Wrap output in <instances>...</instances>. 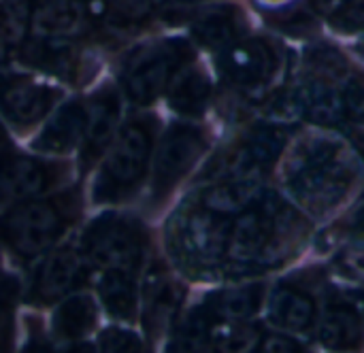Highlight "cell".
Returning a JSON list of instances; mask_svg holds the SVG:
<instances>
[{"mask_svg":"<svg viewBox=\"0 0 364 353\" xmlns=\"http://www.w3.org/2000/svg\"><path fill=\"white\" fill-rule=\"evenodd\" d=\"M343 119L364 126V79L360 75H346L341 83Z\"/></svg>","mask_w":364,"mask_h":353,"instance_id":"obj_29","label":"cell"},{"mask_svg":"<svg viewBox=\"0 0 364 353\" xmlns=\"http://www.w3.org/2000/svg\"><path fill=\"white\" fill-rule=\"evenodd\" d=\"M354 143H356V147H358V151H360V156L364 158V126L363 130L354 136Z\"/></svg>","mask_w":364,"mask_h":353,"instance_id":"obj_39","label":"cell"},{"mask_svg":"<svg viewBox=\"0 0 364 353\" xmlns=\"http://www.w3.org/2000/svg\"><path fill=\"white\" fill-rule=\"evenodd\" d=\"M87 124V109L79 102L64 104L43 128L34 147L45 153H64L68 151L79 139H83Z\"/></svg>","mask_w":364,"mask_h":353,"instance_id":"obj_18","label":"cell"},{"mask_svg":"<svg viewBox=\"0 0 364 353\" xmlns=\"http://www.w3.org/2000/svg\"><path fill=\"white\" fill-rule=\"evenodd\" d=\"M117 121H119L117 94L111 89L96 94L87 111V124L83 132V151H81L83 168L94 164L102 156V151L111 145L117 130Z\"/></svg>","mask_w":364,"mask_h":353,"instance_id":"obj_13","label":"cell"},{"mask_svg":"<svg viewBox=\"0 0 364 353\" xmlns=\"http://www.w3.org/2000/svg\"><path fill=\"white\" fill-rule=\"evenodd\" d=\"M348 234L358 245H364V202L352 213V217L348 219Z\"/></svg>","mask_w":364,"mask_h":353,"instance_id":"obj_35","label":"cell"},{"mask_svg":"<svg viewBox=\"0 0 364 353\" xmlns=\"http://www.w3.org/2000/svg\"><path fill=\"white\" fill-rule=\"evenodd\" d=\"M21 60L55 77H73L79 68L77 47L62 36H36L21 49Z\"/></svg>","mask_w":364,"mask_h":353,"instance_id":"obj_16","label":"cell"},{"mask_svg":"<svg viewBox=\"0 0 364 353\" xmlns=\"http://www.w3.org/2000/svg\"><path fill=\"white\" fill-rule=\"evenodd\" d=\"M356 175V164L339 141L314 139L294 156L288 188L303 207L326 213L352 190Z\"/></svg>","mask_w":364,"mask_h":353,"instance_id":"obj_2","label":"cell"},{"mask_svg":"<svg viewBox=\"0 0 364 353\" xmlns=\"http://www.w3.org/2000/svg\"><path fill=\"white\" fill-rule=\"evenodd\" d=\"M207 136L198 126L175 124L162 139L154 162V196H166L203 158Z\"/></svg>","mask_w":364,"mask_h":353,"instance_id":"obj_7","label":"cell"},{"mask_svg":"<svg viewBox=\"0 0 364 353\" xmlns=\"http://www.w3.org/2000/svg\"><path fill=\"white\" fill-rule=\"evenodd\" d=\"M28 23V9L23 0H0V28L9 43H19Z\"/></svg>","mask_w":364,"mask_h":353,"instance_id":"obj_30","label":"cell"},{"mask_svg":"<svg viewBox=\"0 0 364 353\" xmlns=\"http://www.w3.org/2000/svg\"><path fill=\"white\" fill-rule=\"evenodd\" d=\"M30 26L38 36L70 38L85 28V9L81 0H38Z\"/></svg>","mask_w":364,"mask_h":353,"instance_id":"obj_17","label":"cell"},{"mask_svg":"<svg viewBox=\"0 0 364 353\" xmlns=\"http://www.w3.org/2000/svg\"><path fill=\"white\" fill-rule=\"evenodd\" d=\"M96 324V305L87 294L68 296L53 317V330L60 339L77 341L85 337Z\"/></svg>","mask_w":364,"mask_h":353,"instance_id":"obj_27","label":"cell"},{"mask_svg":"<svg viewBox=\"0 0 364 353\" xmlns=\"http://www.w3.org/2000/svg\"><path fill=\"white\" fill-rule=\"evenodd\" d=\"M51 183L47 164L32 158L0 160V202H23L38 196Z\"/></svg>","mask_w":364,"mask_h":353,"instance_id":"obj_15","label":"cell"},{"mask_svg":"<svg viewBox=\"0 0 364 353\" xmlns=\"http://www.w3.org/2000/svg\"><path fill=\"white\" fill-rule=\"evenodd\" d=\"M303 222L284 200L275 196H260L252 207L230 219L226 260L237 266L277 264L279 249L292 234L301 232Z\"/></svg>","mask_w":364,"mask_h":353,"instance_id":"obj_1","label":"cell"},{"mask_svg":"<svg viewBox=\"0 0 364 353\" xmlns=\"http://www.w3.org/2000/svg\"><path fill=\"white\" fill-rule=\"evenodd\" d=\"M9 40H6V36H4V32H2V28H0V64L6 60V53H9Z\"/></svg>","mask_w":364,"mask_h":353,"instance_id":"obj_37","label":"cell"},{"mask_svg":"<svg viewBox=\"0 0 364 353\" xmlns=\"http://www.w3.org/2000/svg\"><path fill=\"white\" fill-rule=\"evenodd\" d=\"M243 23L245 19L235 6L220 4L198 13L192 23V32L203 45L211 49H226L230 43L241 38Z\"/></svg>","mask_w":364,"mask_h":353,"instance_id":"obj_20","label":"cell"},{"mask_svg":"<svg viewBox=\"0 0 364 353\" xmlns=\"http://www.w3.org/2000/svg\"><path fill=\"white\" fill-rule=\"evenodd\" d=\"M350 0H311V6L320 13V15H326L328 19L343 6L348 4Z\"/></svg>","mask_w":364,"mask_h":353,"instance_id":"obj_36","label":"cell"},{"mask_svg":"<svg viewBox=\"0 0 364 353\" xmlns=\"http://www.w3.org/2000/svg\"><path fill=\"white\" fill-rule=\"evenodd\" d=\"M228 217H222L200 205L198 209H192L181 219V226L177 230V245L183 258H188L192 264H215L226 256V243H228V230L230 222Z\"/></svg>","mask_w":364,"mask_h":353,"instance_id":"obj_9","label":"cell"},{"mask_svg":"<svg viewBox=\"0 0 364 353\" xmlns=\"http://www.w3.org/2000/svg\"><path fill=\"white\" fill-rule=\"evenodd\" d=\"M100 349L102 352H141L143 343L134 332L119 330V328H109L100 337Z\"/></svg>","mask_w":364,"mask_h":353,"instance_id":"obj_32","label":"cell"},{"mask_svg":"<svg viewBox=\"0 0 364 353\" xmlns=\"http://www.w3.org/2000/svg\"><path fill=\"white\" fill-rule=\"evenodd\" d=\"M262 196V190L254 177H235L230 181L218 183L203 194L200 205L211 209L222 217H237L241 211L252 207Z\"/></svg>","mask_w":364,"mask_h":353,"instance_id":"obj_22","label":"cell"},{"mask_svg":"<svg viewBox=\"0 0 364 353\" xmlns=\"http://www.w3.org/2000/svg\"><path fill=\"white\" fill-rule=\"evenodd\" d=\"M363 317L354 307L339 303L326 309L320 324V341L326 349H358L363 345Z\"/></svg>","mask_w":364,"mask_h":353,"instance_id":"obj_21","label":"cell"},{"mask_svg":"<svg viewBox=\"0 0 364 353\" xmlns=\"http://www.w3.org/2000/svg\"><path fill=\"white\" fill-rule=\"evenodd\" d=\"M301 111L316 124L333 126L343 119L341 87L328 79H311L299 94Z\"/></svg>","mask_w":364,"mask_h":353,"instance_id":"obj_24","label":"cell"},{"mask_svg":"<svg viewBox=\"0 0 364 353\" xmlns=\"http://www.w3.org/2000/svg\"><path fill=\"white\" fill-rule=\"evenodd\" d=\"M6 149H9V136H6L4 128L0 126V160H2V156L6 153Z\"/></svg>","mask_w":364,"mask_h":353,"instance_id":"obj_38","label":"cell"},{"mask_svg":"<svg viewBox=\"0 0 364 353\" xmlns=\"http://www.w3.org/2000/svg\"><path fill=\"white\" fill-rule=\"evenodd\" d=\"M17 303V281L9 275H0V352L9 349L13 339Z\"/></svg>","mask_w":364,"mask_h":353,"instance_id":"obj_28","label":"cell"},{"mask_svg":"<svg viewBox=\"0 0 364 353\" xmlns=\"http://www.w3.org/2000/svg\"><path fill=\"white\" fill-rule=\"evenodd\" d=\"M85 275V260L75 249H60L53 256H49L43 266L36 273L34 279V300L41 305L55 303L64 296H68Z\"/></svg>","mask_w":364,"mask_h":353,"instance_id":"obj_12","label":"cell"},{"mask_svg":"<svg viewBox=\"0 0 364 353\" xmlns=\"http://www.w3.org/2000/svg\"><path fill=\"white\" fill-rule=\"evenodd\" d=\"M68 217V200H26L0 219V239L19 258H34L55 245Z\"/></svg>","mask_w":364,"mask_h":353,"instance_id":"obj_4","label":"cell"},{"mask_svg":"<svg viewBox=\"0 0 364 353\" xmlns=\"http://www.w3.org/2000/svg\"><path fill=\"white\" fill-rule=\"evenodd\" d=\"M147 234L130 217L107 215L96 219L83 237V256L100 268L136 271L145 256Z\"/></svg>","mask_w":364,"mask_h":353,"instance_id":"obj_6","label":"cell"},{"mask_svg":"<svg viewBox=\"0 0 364 353\" xmlns=\"http://www.w3.org/2000/svg\"><path fill=\"white\" fill-rule=\"evenodd\" d=\"M258 352L267 353H277V352H303L301 343L286 337V335H279V332H269V335H262L258 345H256Z\"/></svg>","mask_w":364,"mask_h":353,"instance_id":"obj_34","label":"cell"},{"mask_svg":"<svg viewBox=\"0 0 364 353\" xmlns=\"http://www.w3.org/2000/svg\"><path fill=\"white\" fill-rule=\"evenodd\" d=\"M211 100V81L205 72L181 68L168 87V104L181 115H200Z\"/></svg>","mask_w":364,"mask_h":353,"instance_id":"obj_23","label":"cell"},{"mask_svg":"<svg viewBox=\"0 0 364 353\" xmlns=\"http://www.w3.org/2000/svg\"><path fill=\"white\" fill-rule=\"evenodd\" d=\"M264 286L262 283H245L222 290L207 300V307L222 320L228 322H245L254 317L262 305Z\"/></svg>","mask_w":364,"mask_h":353,"instance_id":"obj_25","label":"cell"},{"mask_svg":"<svg viewBox=\"0 0 364 353\" xmlns=\"http://www.w3.org/2000/svg\"><path fill=\"white\" fill-rule=\"evenodd\" d=\"M192 47L181 38L158 40L136 51L124 70V87L139 104H149L190 62Z\"/></svg>","mask_w":364,"mask_h":353,"instance_id":"obj_5","label":"cell"},{"mask_svg":"<svg viewBox=\"0 0 364 353\" xmlns=\"http://www.w3.org/2000/svg\"><path fill=\"white\" fill-rule=\"evenodd\" d=\"M331 23L343 32H363L364 30V0H350L333 17Z\"/></svg>","mask_w":364,"mask_h":353,"instance_id":"obj_31","label":"cell"},{"mask_svg":"<svg viewBox=\"0 0 364 353\" xmlns=\"http://www.w3.org/2000/svg\"><path fill=\"white\" fill-rule=\"evenodd\" d=\"M220 70L235 87L243 92H258L275 77L277 53L262 38H239L224 49Z\"/></svg>","mask_w":364,"mask_h":353,"instance_id":"obj_8","label":"cell"},{"mask_svg":"<svg viewBox=\"0 0 364 353\" xmlns=\"http://www.w3.org/2000/svg\"><path fill=\"white\" fill-rule=\"evenodd\" d=\"M269 317L277 328L305 332L316 322V300L294 286H279L271 296Z\"/></svg>","mask_w":364,"mask_h":353,"instance_id":"obj_19","label":"cell"},{"mask_svg":"<svg viewBox=\"0 0 364 353\" xmlns=\"http://www.w3.org/2000/svg\"><path fill=\"white\" fill-rule=\"evenodd\" d=\"M288 143V132L282 126L262 124L245 132L243 141L230 156V170L235 177H254L267 173L279 158L284 145Z\"/></svg>","mask_w":364,"mask_h":353,"instance_id":"obj_10","label":"cell"},{"mask_svg":"<svg viewBox=\"0 0 364 353\" xmlns=\"http://www.w3.org/2000/svg\"><path fill=\"white\" fill-rule=\"evenodd\" d=\"M154 147V124L149 119L130 121L113 143L111 153L107 156L96 188V202H122L128 198L143 181L149 156Z\"/></svg>","mask_w":364,"mask_h":353,"instance_id":"obj_3","label":"cell"},{"mask_svg":"<svg viewBox=\"0 0 364 353\" xmlns=\"http://www.w3.org/2000/svg\"><path fill=\"white\" fill-rule=\"evenodd\" d=\"M53 102L55 92L28 77H0V109L19 126H30L45 117Z\"/></svg>","mask_w":364,"mask_h":353,"instance_id":"obj_11","label":"cell"},{"mask_svg":"<svg viewBox=\"0 0 364 353\" xmlns=\"http://www.w3.org/2000/svg\"><path fill=\"white\" fill-rule=\"evenodd\" d=\"M105 309L117 320H132L136 313V283L132 271L107 268L98 281Z\"/></svg>","mask_w":364,"mask_h":353,"instance_id":"obj_26","label":"cell"},{"mask_svg":"<svg viewBox=\"0 0 364 353\" xmlns=\"http://www.w3.org/2000/svg\"><path fill=\"white\" fill-rule=\"evenodd\" d=\"M117 15L126 19H143L154 9L156 0H105Z\"/></svg>","mask_w":364,"mask_h":353,"instance_id":"obj_33","label":"cell"},{"mask_svg":"<svg viewBox=\"0 0 364 353\" xmlns=\"http://www.w3.org/2000/svg\"><path fill=\"white\" fill-rule=\"evenodd\" d=\"M143 294H145L143 324L149 335H160L177 317L186 290L181 288L179 281L168 277L162 268H154L147 275Z\"/></svg>","mask_w":364,"mask_h":353,"instance_id":"obj_14","label":"cell"}]
</instances>
